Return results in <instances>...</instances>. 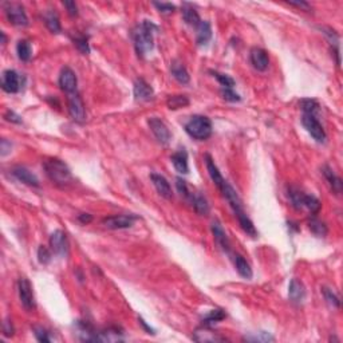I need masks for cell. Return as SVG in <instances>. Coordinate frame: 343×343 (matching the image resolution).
Listing matches in <instances>:
<instances>
[{"label":"cell","mask_w":343,"mask_h":343,"mask_svg":"<svg viewBox=\"0 0 343 343\" xmlns=\"http://www.w3.org/2000/svg\"><path fill=\"white\" fill-rule=\"evenodd\" d=\"M156 30L157 27L149 20H142V23L135 28L133 32V39H134V47L138 56H145L149 51L153 50Z\"/></svg>","instance_id":"cell-1"},{"label":"cell","mask_w":343,"mask_h":343,"mask_svg":"<svg viewBox=\"0 0 343 343\" xmlns=\"http://www.w3.org/2000/svg\"><path fill=\"white\" fill-rule=\"evenodd\" d=\"M43 166H45L47 177H49V179H50L55 185L65 188V186H67V185H70L71 183H73V174H71V170L69 169V166H67L62 159H58V158L46 159Z\"/></svg>","instance_id":"cell-2"},{"label":"cell","mask_w":343,"mask_h":343,"mask_svg":"<svg viewBox=\"0 0 343 343\" xmlns=\"http://www.w3.org/2000/svg\"><path fill=\"white\" fill-rule=\"evenodd\" d=\"M185 132L192 138L197 139V141H205L212 135V132H213L212 121L205 115H193L185 124Z\"/></svg>","instance_id":"cell-3"},{"label":"cell","mask_w":343,"mask_h":343,"mask_svg":"<svg viewBox=\"0 0 343 343\" xmlns=\"http://www.w3.org/2000/svg\"><path fill=\"white\" fill-rule=\"evenodd\" d=\"M4 12L11 25L16 26V27L28 26V18L26 14L25 7L19 3H5Z\"/></svg>","instance_id":"cell-4"},{"label":"cell","mask_w":343,"mask_h":343,"mask_svg":"<svg viewBox=\"0 0 343 343\" xmlns=\"http://www.w3.org/2000/svg\"><path fill=\"white\" fill-rule=\"evenodd\" d=\"M18 292H19L20 303L25 307V310H27V311L35 310L36 304H35L34 291H32V286H31L28 279H19V282H18Z\"/></svg>","instance_id":"cell-5"},{"label":"cell","mask_w":343,"mask_h":343,"mask_svg":"<svg viewBox=\"0 0 343 343\" xmlns=\"http://www.w3.org/2000/svg\"><path fill=\"white\" fill-rule=\"evenodd\" d=\"M302 124H303L306 130L309 132L310 134H311V137H313L317 142L323 144L324 141H326V138H327L326 132H324L322 124L317 120L315 115L303 114V117H302Z\"/></svg>","instance_id":"cell-6"},{"label":"cell","mask_w":343,"mask_h":343,"mask_svg":"<svg viewBox=\"0 0 343 343\" xmlns=\"http://www.w3.org/2000/svg\"><path fill=\"white\" fill-rule=\"evenodd\" d=\"M67 106H69L70 117H71L75 122L82 124V122L86 120L85 104H83L80 95L78 94L77 91L69 94V97H67Z\"/></svg>","instance_id":"cell-7"},{"label":"cell","mask_w":343,"mask_h":343,"mask_svg":"<svg viewBox=\"0 0 343 343\" xmlns=\"http://www.w3.org/2000/svg\"><path fill=\"white\" fill-rule=\"evenodd\" d=\"M50 245L53 252L55 255H58L60 258H65L69 254V240H67V235L63 231H55L50 236Z\"/></svg>","instance_id":"cell-8"},{"label":"cell","mask_w":343,"mask_h":343,"mask_svg":"<svg viewBox=\"0 0 343 343\" xmlns=\"http://www.w3.org/2000/svg\"><path fill=\"white\" fill-rule=\"evenodd\" d=\"M135 221L134 216H129V214H114V216H109L105 217L102 220V224L105 225V228L107 229H126L130 228Z\"/></svg>","instance_id":"cell-9"},{"label":"cell","mask_w":343,"mask_h":343,"mask_svg":"<svg viewBox=\"0 0 343 343\" xmlns=\"http://www.w3.org/2000/svg\"><path fill=\"white\" fill-rule=\"evenodd\" d=\"M149 124V128L152 130V133L155 134V137L157 138L158 142H161L162 145H166L170 141V132L168 129V126L165 125V122L162 120H159L157 117H152L148 121Z\"/></svg>","instance_id":"cell-10"},{"label":"cell","mask_w":343,"mask_h":343,"mask_svg":"<svg viewBox=\"0 0 343 343\" xmlns=\"http://www.w3.org/2000/svg\"><path fill=\"white\" fill-rule=\"evenodd\" d=\"M60 90H63L67 94L75 93L77 91V86H78V79L77 75L70 67H63L60 70L59 79H58Z\"/></svg>","instance_id":"cell-11"},{"label":"cell","mask_w":343,"mask_h":343,"mask_svg":"<svg viewBox=\"0 0 343 343\" xmlns=\"http://www.w3.org/2000/svg\"><path fill=\"white\" fill-rule=\"evenodd\" d=\"M22 87L20 85V75L16 73L15 70H5L1 74V89L5 93L15 94Z\"/></svg>","instance_id":"cell-12"},{"label":"cell","mask_w":343,"mask_h":343,"mask_svg":"<svg viewBox=\"0 0 343 343\" xmlns=\"http://www.w3.org/2000/svg\"><path fill=\"white\" fill-rule=\"evenodd\" d=\"M193 341L201 343H217L225 342L227 339L224 338V337H221L219 333H213L209 326H203V327L197 328L193 333Z\"/></svg>","instance_id":"cell-13"},{"label":"cell","mask_w":343,"mask_h":343,"mask_svg":"<svg viewBox=\"0 0 343 343\" xmlns=\"http://www.w3.org/2000/svg\"><path fill=\"white\" fill-rule=\"evenodd\" d=\"M251 63L258 71H265L269 66V58L267 51L260 49V47H254L249 54Z\"/></svg>","instance_id":"cell-14"},{"label":"cell","mask_w":343,"mask_h":343,"mask_svg":"<svg viewBox=\"0 0 343 343\" xmlns=\"http://www.w3.org/2000/svg\"><path fill=\"white\" fill-rule=\"evenodd\" d=\"M133 94L137 101H149L153 98L155 95V90L153 87L142 78L135 79L134 87H133Z\"/></svg>","instance_id":"cell-15"},{"label":"cell","mask_w":343,"mask_h":343,"mask_svg":"<svg viewBox=\"0 0 343 343\" xmlns=\"http://www.w3.org/2000/svg\"><path fill=\"white\" fill-rule=\"evenodd\" d=\"M12 174L16 180H19L20 183L28 185V186H34V188H38L39 186V180L35 176L32 172L25 168V166H15L12 169Z\"/></svg>","instance_id":"cell-16"},{"label":"cell","mask_w":343,"mask_h":343,"mask_svg":"<svg viewBox=\"0 0 343 343\" xmlns=\"http://www.w3.org/2000/svg\"><path fill=\"white\" fill-rule=\"evenodd\" d=\"M211 228H212V234H213V237L214 240H216V243L219 244L223 251L229 252V251H231V244H229L228 236H227L225 231H224V228L221 227V224H220L217 220H213V221H212V225H211Z\"/></svg>","instance_id":"cell-17"},{"label":"cell","mask_w":343,"mask_h":343,"mask_svg":"<svg viewBox=\"0 0 343 343\" xmlns=\"http://www.w3.org/2000/svg\"><path fill=\"white\" fill-rule=\"evenodd\" d=\"M150 179H152V183L155 185V188L157 189V192H158L164 199H172V196H173V193H172V186H170L168 180L165 179L164 176L153 173L150 174Z\"/></svg>","instance_id":"cell-18"},{"label":"cell","mask_w":343,"mask_h":343,"mask_svg":"<svg viewBox=\"0 0 343 343\" xmlns=\"http://www.w3.org/2000/svg\"><path fill=\"white\" fill-rule=\"evenodd\" d=\"M170 73L173 75L174 79L177 80L179 83H181V85H186V83H189V80H190V75H189L186 67L177 59L173 60L170 63Z\"/></svg>","instance_id":"cell-19"},{"label":"cell","mask_w":343,"mask_h":343,"mask_svg":"<svg viewBox=\"0 0 343 343\" xmlns=\"http://www.w3.org/2000/svg\"><path fill=\"white\" fill-rule=\"evenodd\" d=\"M289 296L293 303H302L306 298L304 284L299 279H292L289 287Z\"/></svg>","instance_id":"cell-20"},{"label":"cell","mask_w":343,"mask_h":343,"mask_svg":"<svg viewBox=\"0 0 343 343\" xmlns=\"http://www.w3.org/2000/svg\"><path fill=\"white\" fill-rule=\"evenodd\" d=\"M172 159V164H173L174 169L177 170L179 173L186 174L189 172V165H188V153L185 149H180L179 152H176L174 155H172L170 157Z\"/></svg>","instance_id":"cell-21"},{"label":"cell","mask_w":343,"mask_h":343,"mask_svg":"<svg viewBox=\"0 0 343 343\" xmlns=\"http://www.w3.org/2000/svg\"><path fill=\"white\" fill-rule=\"evenodd\" d=\"M205 164H207V170H208L211 179H212V181L216 184V186L220 189L224 184H225V183H227V181L224 180V177L221 176V173H220L219 168L216 166L214 161L212 159V157H211L209 155L205 156Z\"/></svg>","instance_id":"cell-22"},{"label":"cell","mask_w":343,"mask_h":343,"mask_svg":"<svg viewBox=\"0 0 343 343\" xmlns=\"http://www.w3.org/2000/svg\"><path fill=\"white\" fill-rule=\"evenodd\" d=\"M188 201L192 204L194 211H196L199 214H201V216H207V214L209 213V204L204 196H201L200 193H193V192H192V194H190V197L188 199Z\"/></svg>","instance_id":"cell-23"},{"label":"cell","mask_w":343,"mask_h":343,"mask_svg":"<svg viewBox=\"0 0 343 343\" xmlns=\"http://www.w3.org/2000/svg\"><path fill=\"white\" fill-rule=\"evenodd\" d=\"M197 28V36H196V43L199 46H204L208 43L212 38V28L211 23L207 20H201L200 25L196 27Z\"/></svg>","instance_id":"cell-24"},{"label":"cell","mask_w":343,"mask_h":343,"mask_svg":"<svg viewBox=\"0 0 343 343\" xmlns=\"http://www.w3.org/2000/svg\"><path fill=\"white\" fill-rule=\"evenodd\" d=\"M234 263L235 268L239 272L240 276H243L244 279H251L252 278V268L248 264V262L244 259V256L241 255H235L234 256Z\"/></svg>","instance_id":"cell-25"},{"label":"cell","mask_w":343,"mask_h":343,"mask_svg":"<svg viewBox=\"0 0 343 343\" xmlns=\"http://www.w3.org/2000/svg\"><path fill=\"white\" fill-rule=\"evenodd\" d=\"M181 12H183V19H184V22L186 25L193 26V27H197V26L200 25L201 19H200L199 12L194 10L190 4L185 3V4L183 5V11H181Z\"/></svg>","instance_id":"cell-26"},{"label":"cell","mask_w":343,"mask_h":343,"mask_svg":"<svg viewBox=\"0 0 343 343\" xmlns=\"http://www.w3.org/2000/svg\"><path fill=\"white\" fill-rule=\"evenodd\" d=\"M323 174L324 177H326V180L328 181V184H330V186H331V189H333L335 193H341L342 192V180L339 179L337 174L334 173V170L330 168V166H323Z\"/></svg>","instance_id":"cell-27"},{"label":"cell","mask_w":343,"mask_h":343,"mask_svg":"<svg viewBox=\"0 0 343 343\" xmlns=\"http://www.w3.org/2000/svg\"><path fill=\"white\" fill-rule=\"evenodd\" d=\"M45 23L47 26V28L53 32V34H59L62 31V26H60V20L58 14L55 11L50 10L45 14Z\"/></svg>","instance_id":"cell-28"},{"label":"cell","mask_w":343,"mask_h":343,"mask_svg":"<svg viewBox=\"0 0 343 343\" xmlns=\"http://www.w3.org/2000/svg\"><path fill=\"white\" fill-rule=\"evenodd\" d=\"M122 339H124L122 333L117 327H110L98 333V342H117Z\"/></svg>","instance_id":"cell-29"},{"label":"cell","mask_w":343,"mask_h":343,"mask_svg":"<svg viewBox=\"0 0 343 343\" xmlns=\"http://www.w3.org/2000/svg\"><path fill=\"white\" fill-rule=\"evenodd\" d=\"M236 217H237V220H239L240 227H241V229H243L245 234L249 235V236H252V237H256V236H258V231H256V228H255L254 223H252L251 219H249L248 216L245 214V212L236 214Z\"/></svg>","instance_id":"cell-30"},{"label":"cell","mask_w":343,"mask_h":343,"mask_svg":"<svg viewBox=\"0 0 343 343\" xmlns=\"http://www.w3.org/2000/svg\"><path fill=\"white\" fill-rule=\"evenodd\" d=\"M16 53H18L20 60L28 62L31 59V56H32V47H31L30 42L26 39L19 40L18 46H16Z\"/></svg>","instance_id":"cell-31"},{"label":"cell","mask_w":343,"mask_h":343,"mask_svg":"<svg viewBox=\"0 0 343 343\" xmlns=\"http://www.w3.org/2000/svg\"><path fill=\"white\" fill-rule=\"evenodd\" d=\"M189 104H190V101L186 95H170L166 101V105L170 110L184 109V107L189 106Z\"/></svg>","instance_id":"cell-32"},{"label":"cell","mask_w":343,"mask_h":343,"mask_svg":"<svg viewBox=\"0 0 343 343\" xmlns=\"http://www.w3.org/2000/svg\"><path fill=\"white\" fill-rule=\"evenodd\" d=\"M309 228L310 231H311L315 236H318V237H324L328 232L327 225H326L323 221L315 219V217L309 221Z\"/></svg>","instance_id":"cell-33"},{"label":"cell","mask_w":343,"mask_h":343,"mask_svg":"<svg viewBox=\"0 0 343 343\" xmlns=\"http://www.w3.org/2000/svg\"><path fill=\"white\" fill-rule=\"evenodd\" d=\"M289 197L291 200V204L295 209H303V197L304 193L298 188H290L289 189Z\"/></svg>","instance_id":"cell-34"},{"label":"cell","mask_w":343,"mask_h":343,"mask_svg":"<svg viewBox=\"0 0 343 343\" xmlns=\"http://www.w3.org/2000/svg\"><path fill=\"white\" fill-rule=\"evenodd\" d=\"M320 201H319L315 196H310V194H304L303 197V208L309 209L313 214H317L320 211Z\"/></svg>","instance_id":"cell-35"},{"label":"cell","mask_w":343,"mask_h":343,"mask_svg":"<svg viewBox=\"0 0 343 343\" xmlns=\"http://www.w3.org/2000/svg\"><path fill=\"white\" fill-rule=\"evenodd\" d=\"M225 317H227V315H225V313H224L223 310H220V309L212 310V311L205 317L203 323H204V326H209V327H211L212 324L217 323V322H220V320H223Z\"/></svg>","instance_id":"cell-36"},{"label":"cell","mask_w":343,"mask_h":343,"mask_svg":"<svg viewBox=\"0 0 343 343\" xmlns=\"http://www.w3.org/2000/svg\"><path fill=\"white\" fill-rule=\"evenodd\" d=\"M300 106H302V110H303L304 114H311V115L317 114V113L319 111V107H320L317 101L310 100V98H307V100H302Z\"/></svg>","instance_id":"cell-37"},{"label":"cell","mask_w":343,"mask_h":343,"mask_svg":"<svg viewBox=\"0 0 343 343\" xmlns=\"http://www.w3.org/2000/svg\"><path fill=\"white\" fill-rule=\"evenodd\" d=\"M212 74H213V77L216 78V79L219 80V83L221 85L223 89H234V86H235L234 78H231V77L227 74L217 73V71H213Z\"/></svg>","instance_id":"cell-38"},{"label":"cell","mask_w":343,"mask_h":343,"mask_svg":"<svg viewBox=\"0 0 343 343\" xmlns=\"http://www.w3.org/2000/svg\"><path fill=\"white\" fill-rule=\"evenodd\" d=\"M322 291H323V296L324 299H326V302L328 303V306H330V307H333V309H339V306H341V300H339L338 296L333 292V290L324 287Z\"/></svg>","instance_id":"cell-39"},{"label":"cell","mask_w":343,"mask_h":343,"mask_svg":"<svg viewBox=\"0 0 343 343\" xmlns=\"http://www.w3.org/2000/svg\"><path fill=\"white\" fill-rule=\"evenodd\" d=\"M74 45L75 47L78 49L80 54L87 55L90 54V46H89V39L86 38L85 35H80V36H77L74 38Z\"/></svg>","instance_id":"cell-40"},{"label":"cell","mask_w":343,"mask_h":343,"mask_svg":"<svg viewBox=\"0 0 343 343\" xmlns=\"http://www.w3.org/2000/svg\"><path fill=\"white\" fill-rule=\"evenodd\" d=\"M176 186H177V190H179L180 194H181L183 197H185L186 200L190 197L192 192H190V189H189L188 184H186V181H185V180L177 177V179H176Z\"/></svg>","instance_id":"cell-41"},{"label":"cell","mask_w":343,"mask_h":343,"mask_svg":"<svg viewBox=\"0 0 343 343\" xmlns=\"http://www.w3.org/2000/svg\"><path fill=\"white\" fill-rule=\"evenodd\" d=\"M38 260H39L40 264H49L51 262V252L50 249L45 247V245H40L38 248Z\"/></svg>","instance_id":"cell-42"},{"label":"cell","mask_w":343,"mask_h":343,"mask_svg":"<svg viewBox=\"0 0 343 343\" xmlns=\"http://www.w3.org/2000/svg\"><path fill=\"white\" fill-rule=\"evenodd\" d=\"M34 334H35V337H36V339H38L39 342H43V343L51 342L50 333H49V331H47L46 328L39 327V326H35V327H34Z\"/></svg>","instance_id":"cell-43"},{"label":"cell","mask_w":343,"mask_h":343,"mask_svg":"<svg viewBox=\"0 0 343 343\" xmlns=\"http://www.w3.org/2000/svg\"><path fill=\"white\" fill-rule=\"evenodd\" d=\"M245 341H251V342H269V341H274V337H271L268 333H259L258 335H248L245 337Z\"/></svg>","instance_id":"cell-44"},{"label":"cell","mask_w":343,"mask_h":343,"mask_svg":"<svg viewBox=\"0 0 343 343\" xmlns=\"http://www.w3.org/2000/svg\"><path fill=\"white\" fill-rule=\"evenodd\" d=\"M221 95L225 101L229 102H239L241 98L237 93H235L234 89H221Z\"/></svg>","instance_id":"cell-45"},{"label":"cell","mask_w":343,"mask_h":343,"mask_svg":"<svg viewBox=\"0 0 343 343\" xmlns=\"http://www.w3.org/2000/svg\"><path fill=\"white\" fill-rule=\"evenodd\" d=\"M153 5L157 7V10L161 14H165V15H169V14L176 11V7L173 4H169V3H153Z\"/></svg>","instance_id":"cell-46"},{"label":"cell","mask_w":343,"mask_h":343,"mask_svg":"<svg viewBox=\"0 0 343 343\" xmlns=\"http://www.w3.org/2000/svg\"><path fill=\"white\" fill-rule=\"evenodd\" d=\"M63 5L67 8V12H69L70 16L78 15V7L75 4V1H63Z\"/></svg>","instance_id":"cell-47"},{"label":"cell","mask_w":343,"mask_h":343,"mask_svg":"<svg viewBox=\"0 0 343 343\" xmlns=\"http://www.w3.org/2000/svg\"><path fill=\"white\" fill-rule=\"evenodd\" d=\"M11 149H12V144H11L10 141H7L5 138L1 139V144H0V153H1V156L4 157V156H7L8 153L11 152Z\"/></svg>","instance_id":"cell-48"},{"label":"cell","mask_w":343,"mask_h":343,"mask_svg":"<svg viewBox=\"0 0 343 343\" xmlns=\"http://www.w3.org/2000/svg\"><path fill=\"white\" fill-rule=\"evenodd\" d=\"M4 118L8 122H12V124H22V118L14 111H7L4 114Z\"/></svg>","instance_id":"cell-49"},{"label":"cell","mask_w":343,"mask_h":343,"mask_svg":"<svg viewBox=\"0 0 343 343\" xmlns=\"http://www.w3.org/2000/svg\"><path fill=\"white\" fill-rule=\"evenodd\" d=\"M289 4L292 5V7H296V8H300V10L303 11L311 10V5H310L307 1H289Z\"/></svg>","instance_id":"cell-50"},{"label":"cell","mask_w":343,"mask_h":343,"mask_svg":"<svg viewBox=\"0 0 343 343\" xmlns=\"http://www.w3.org/2000/svg\"><path fill=\"white\" fill-rule=\"evenodd\" d=\"M3 333H4L5 337H11L14 335V327H12V323L10 320L4 322V326H3Z\"/></svg>","instance_id":"cell-51"},{"label":"cell","mask_w":343,"mask_h":343,"mask_svg":"<svg viewBox=\"0 0 343 343\" xmlns=\"http://www.w3.org/2000/svg\"><path fill=\"white\" fill-rule=\"evenodd\" d=\"M78 220H79L82 224H90L93 221V216L89 213H80L79 216H78Z\"/></svg>","instance_id":"cell-52"},{"label":"cell","mask_w":343,"mask_h":343,"mask_svg":"<svg viewBox=\"0 0 343 343\" xmlns=\"http://www.w3.org/2000/svg\"><path fill=\"white\" fill-rule=\"evenodd\" d=\"M139 323L142 324V326H144V327L146 328V330H148V333H149V334H155V333H153V330H152V328H150L149 326H148V324L145 323V320H144V319H141V318H139Z\"/></svg>","instance_id":"cell-53"},{"label":"cell","mask_w":343,"mask_h":343,"mask_svg":"<svg viewBox=\"0 0 343 343\" xmlns=\"http://www.w3.org/2000/svg\"><path fill=\"white\" fill-rule=\"evenodd\" d=\"M1 38H3V42H1V43H3V45H5V43H7V38H5L4 32H1Z\"/></svg>","instance_id":"cell-54"}]
</instances>
